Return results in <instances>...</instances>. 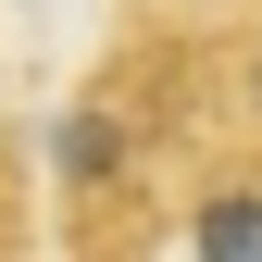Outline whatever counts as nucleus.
I'll return each instance as SVG.
<instances>
[{"label": "nucleus", "instance_id": "7ed1b4c3", "mask_svg": "<svg viewBox=\"0 0 262 262\" xmlns=\"http://www.w3.org/2000/svg\"><path fill=\"white\" fill-rule=\"evenodd\" d=\"M250 100H262V75H250Z\"/></svg>", "mask_w": 262, "mask_h": 262}, {"label": "nucleus", "instance_id": "f257e3e1", "mask_svg": "<svg viewBox=\"0 0 262 262\" xmlns=\"http://www.w3.org/2000/svg\"><path fill=\"white\" fill-rule=\"evenodd\" d=\"M187 250L200 262H262V175H225L200 212H187Z\"/></svg>", "mask_w": 262, "mask_h": 262}, {"label": "nucleus", "instance_id": "f03ea898", "mask_svg": "<svg viewBox=\"0 0 262 262\" xmlns=\"http://www.w3.org/2000/svg\"><path fill=\"white\" fill-rule=\"evenodd\" d=\"M100 162H113V113H75V125H62V175L88 187V175H100Z\"/></svg>", "mask_w": 262, "mask_h": 262}]
</instances>
